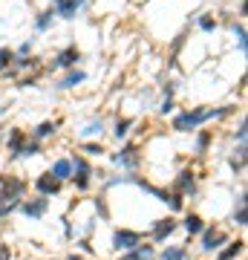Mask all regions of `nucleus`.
<instances>
[{
    "label": "nucleus",
    "instance_id": "obj_25",
    "mask_svg": "<svg viewBox=\"0 0 248 260\" xmlns=\"http://www.w3.org/2000/svg\"><path fill=\"white\" fill-rule=\"evenodd\" d=\"M127 130H130V119H119V121H116V130H113V133H116L119 139H124V136H127Z\"/></svg>",
    "mask_w": 248,
    "mask_h": 260
},
{
    "label": "nucleus",
    "instance_id": "obj_21",
    "mask_svg": "<svg viewBox=\"0 0 248 260\" xmlns=\"http://www.w3.org/2000/svg\"><path fill=\"white\" fill-rule=\"evenodd\" d=\"M185 254H188L185 246H170V249L162 251V260H185Z\"/></svg>",
    "mask_w": 248,
    "mask_h": 260
},
{
    "label": "nucleus",
    "instance_id": "obj_24",
    "mask_svg": "<svg viewBox=\"0 0 248 260\" xmlns=\"http://www.w3.org/2000/svg\"><path fill=\"white\" fill-rule=\"evenodd\" d=\"M12 61H15V52H12V49H0V73H3L6 67H12Z\"/></svg>",
    "mask_w": 248,
    "mask_h": 260
},
{
    "label": "nucleus",
    "instance_id": "obj_18",
    "mask_svg": "<svg viewBox=\"0 0 248 260\" xmlns=\"http://www.w3.org/2000/svg\"><path fill=\"white\" fill-rule=\"evenodd\" d=\"M185 229H188V234H202V229H205L202 217L199 214H188L185 217Z\"/></svg>",
    "mask_w": 248,
    "mask_h": 260
},
{
    "label": "nucleus",
    "instance_id": "obj_6",
    "mask_svg": "<svg viewBox=\"0 0 248 260\" xmlns=\"http://www.w3.org/2000/svg\"><path fill=\"white\" fill-rule=\"evenodd\" d=\"M35 188H38V194L41 197H52V194L61 191V182H58L52 174H41V177L35 179Z\"/></svg>",
    "mask_w": 248,
    "mask_h": 260
},
{
    "label": "nucleus",
    "instance_id": "obj_7",
    "mask_svg": "<svg viewBox=\"0 0 248 260\" xmlns=\"http://www.w3.org/2000/svg\"><path fill=\"white\" fill-rule=\"evenodd\" d=\"M20 211L26 214V217H44L46 214V208H49V200H46V197H38V200H29V203H20L18 205Z\"/></svg>",
    "mask_w": 248,
    "mask_h": 260
},
{
    "label": "nucleus",
    "instance_id": "obj_31",
    "mask_svg": "<svg viewBox=\"0 0 248 260\" xmlns=\"http://www.w3.org/2000/svg\"><path fill=\"white\" fill-rule=\"evenodd\" d=\"M12 257V251L9 249H3V246H0V260H9Z\"/></svg>",
    "mask_w": 248,
    "mask_h": 260
},
{
    "label": "nucleus",
    "instance_id": "obj_19",
    "mask_svg": "<svg viewBox=\"0 0 248 260\" xmlns=\"http://www.w3.org/2000/svg\"><path fill=\"white\" fill-rule=\"evenodd\" d=\"M242 246H245L242 240H234V243H228V249H225V251L220 254V260H234V257H239V254H242Z\"/></svg>",
    "mask_w": 248,
    "mask_h": 260
},
{
    "label": "nucleus",
    "instance_id": "obj_20",
    "mask_svg": "<svg viewBox=\"0 0 248 260\" xmlns=\"http://www.w3.org/2000/svg\"><path fill=\"white\" fill-rule=\"evenodd\" d=\"M84 78H87V75H84L81 70H78V73H69V75H66L64 81L58 84V87H61V90H73V87H78V84H81Z\"/></svg>",
    "mask_w": 248,
    "mask_h": 260
},
{
    "label": "nucleus",
    "instance_id": "obj_17",
    "mask_svg": "<svg viewBox=\"0 0 248 260\" xmlns=\"http://www.w3.org/2000/svg\"><path fill=\"white\" fill-rule=\"evenodd\" d=\"M52 23H55V9H46V12H41V15H38L35 29H38V32H46Z\"/></svg>",
    "mask_w": 248,
    "mask_h": 260
},
{
    "label": "nucleus",
    "instance_id": "obj_22",
    "mask_svg": "<svg viewBox=\"0 0 248 260\" xmlns=\"http://www.w3.org/2000/svg\"><path fill=\"white\" fill-rule=\"evenodd\" d=\"M81 133H84V136H101V133H104V121H101V119L90 121V124L81 130Z\"/></svg>",
    "mask_w": 248,
    "mask_h": 260
},
{
    "label": "nucleus",
    "instance_id": "obj_4",
    "mask_svg": "<svg viewBox=\"0 0 248 260\" xmlns=\"http://www.w3.org/2000/svg\"><path fill=\"white\" fill-rule=\"evenodd\" d=\"M84 6H87V0H52V9L61 18H75Z\"/></svg>",
    "mask_w": 248,
    "mask_h": 260
},
{
    "label": "nucleus",
    "instance_id": "obj_28",
    "mask_svg": "<svg viewBox=\"0 0 248 260\" xmlns=\"http://www.w3.org/2000/svg\"><path fill=\"white\" fill-rule=\"evenodd\" d=\"M84 150H87L90 156H101V153H104V148H101V145H84Z\"/></svg>",
    "mask_w": 248,
    "mask_h": 260
},
{
    "label": "nucleus",
    "instance_id": "obj_10",
    "mask_svg": "<svg viewBox=\"0 0 248 260\" xmlns=\"http://www.w3.org/2000/svg\"><path fill=\"white\" fill-rule=\"evenodd\" d=\"M116 165H121V168H136L138 165V150L130 145V148H124V150H119L116 153Z\"/></svg>",
    "mask_w": 248,
    "mask_h": 260
},
{
    "label": "nucleus",
    "instance_id": "obj_1",
    "mask_svg": "<svg viewBox=\"0 0 248 260\" xmlns=\"http://www.w3.org/2000/svg\"><path fill=\"white\" fill-rule=\"evenodd\" d=\"M234 110H237L234 104H228V107H208V110H182V113L173 119V130H179V133H188V130H196L202 121L225 119V116H231Z\"/></svg>",
    "mask_w": 248,
    "mask_h": 260
},
{
    "label": "nucleus",
    "instance_id": "obj_15",
    "mask_svg": "<svg viewBox=\"0 0 248 260\" xmlns=\"http://www.w3.org/2000/svg\"><path fill=\"white\" fill-rule=\"evenodd\" d=\"M193 185H196L193 174H191V171H182V174H179V179H176V188H179V194H191Z\"/></svg>",
    "mask_w": 248,
    "mask_h": 260
},
{
    "label": "nucleus",
    "instance_id": "obj_30",
    "mask_svg": "<svg viewBox=\"0 0 248 260\" xmlns=\"http://www.w3.org/2000/svg\"><path fill=\"white\" fill-rule=\"evenodd\" d=\"M29 52H32V41H26V44H20V49H18V58L29 55Z\"/></svg>",
    "mask_w": 248,
    "mask_h": 260
},
{
    "label": "nucleus",
    "instance_id": "obj_13",
    "mask_svg": "<svg viewBox=\"0 0 248 260\" xmlns=\"http://www.w3.org/2000/svg\"><path fill=\"white\" fill-rule=\"evenodd\" d=\"M52 177L58 179V182H64V179L73 177V165H69V159H58L55 165H52V171H49Z\"/></svg>",
    "mask_w": 248,
    "mask_h": 260
},
{
    "label": "nucleus",
    "instance_id": "obj_26",
    "mask_svg": "<svg viewBox=\"0 0 248 260\" xmlns=\"http://www.w3.org/2000/svg\"><path fill=\"white\" fill-rule=\"evenodd\" d=\"M199 29H202V32H214V29H217V20H214L211 15H202V18H199Z\"/></svg>",
    "mask_w": 248,
    "mask_h": 260
},
{
    "label": "nucleus",
    "instance_id": "obj_12",
    "mask_svg": "<svg viewBox=\"0 0 248 260\" xmlns=\"http://www.w3.org/2000/svg\"><path fill=\"white\" fill-rule=\"evenodd\" d=\"M26 142H29V136L20 127H15V130H12V136H9V153H12V156H18Z\"/></svg>",
    "mask_w": 248,
    "mask_h": 260
},
{
    "label": "nucleus",
    "instance_id": "obj_14",
    "mask_svg": "<svg viewBox=\"0 0 248 260\" xmlns=\"http://www.w3.org/2000/svg\"><path fill=\"white\" fill-rule=\"evenodd\" d=\"M55 130H58V121H44V124H38V127L32 130V139L41 142V139H46V136H52Z\"/></svg>",
    "mask_w": 248,
    "mask_h": 260
},
{
    "label": "nucleus",
    "instance_id": "obj_9",
    "mask_svg": "<svg viewBox=\"0 0 248 260\" xmlns=\"http://www.w3.org/2000/svg\"><path fill=\"white\" fill-rule=\"evenodd\" d=\"M228 237L222 232H217V229H202V249L205 251H214V249H220V243H225Z\"/></svg>",
    "mask_w": 248,
    "mask_h": 260
},
{
    "label": "nucleus",
    "instance_id": "obj_5",
    "mask_svg": "<svg viewBox=\"0 0 248 260\" xmlns=\"http://www.w3.org/2000/svg\"><path fill=\"white\" fill-rule=\"evenodd\" d=\"M138 243H141V234H138V232H127V229L116 232V237H113V246H116V249H121V251L136 249Z\"/></svg>",
    "mask_w": 248,
    "mask_h": 260
},
{
    "label": "nucleus",
    "instance_id": "obj_3",
    "mask_svg": "<svg viewBox=\"0 0 248 260\" xmlns=\"http://www.w3.org/2000/svg\"><path fill=\"white\" fill-rule=\"evenodd\" d=\"M69 165H73V171H75V185L81 188V191H87L90 188V177H92V168H90V162L84 156H75V159H69Z\"/></svg>",
    "mask_w": 248,
    "mask_h": 260
},
{
    "label": "nucleus",
    "instance_id": "obj_11",
    "mask_svg": "<svg viewBox=\"0 0 248 260\" xmlns=\"http://www.w3.org/2000/svg\"><path fill=\"white\" fill-rule=\"evenodd\" d=\"M173 229H176V220H173V217L156 220V225H153V240H165L167 234H173Z\"/></svg>",
    "mask_w": 248,
    "mask_h": 260
},
{
    "label": "nucleus",
    "instance_id": "obj_29",
    "mask_svg": "<svg viewBox=\"0 0 248 260\" xmlns=\"http://www.w3.org/2000/svg\"><path fill=\"white\" fill-rule=\"evenodd\" d=\"M173 107H176V104H173V99H165V102H162V107H159V110H162V113H165V116H167V113H173Z\"/></svg>",
    "mask_w": 248,
    "mask_h": 260
},
{
    "label": "nucleus",
    "instance_id": "obj_8",
    "mask_svg": "<svg viewBox=\"0 0 248 260\" xmlns=\"http://www.w3.org/2000/svg\"><path fill=\"white\" fill-rule=\"evenodd\" d=\"M81 58V52L75 47H66V49H61L55 55V64H52V70H69V67H75V61Z\"/></svg>",
    "mask_w": 248,
    "mask_h": 260
},
{
    "label": "nucleus",
    "instance_id": "obj_2",
    "mask_svg": "<svg viewBox=\"0 0 248 260\" xmlns=\"http://www.w3.org/2000/svg\"><path fill=\"white\" fill-rule=\"evenodd\" d=\"M26 194V182L18 177H0V203H20Z\"/></svg>",
    "mask_w": 248,
    "mask_h": 260
},
{
    "label": "nucleus",
    "instance_id": "obj_23",
    "mask_svg": "<svg viewBox=\"0 0 248 260\" xmlns=\"http://www.w3.org/2000/svg\"><path fill=\"white\" fill-rule=\"evenodd\" d=\"M231 32H234V38H237V47H239V52H245V26H242V23H234V26H231Z\"/></svg>",
    "mask_w": 248,
    "mask_h": 260
},
{
    "label": "nucleus",
    "instance_id": "obj_27",
    "mask_svg": "<svg viewBox=\"0 0 248 260\" xmlns=\"http://www.w3.org/2000/svg\"><path fill=\"white\" fill-rule=\"evenodd\" d=\"M208 145H211V133H199V139H196V150L202 153V150L208 148Z\"/></svg>",
    "mask_w": 248,
    "mask_h": 260
},
{
    "label": "nucleus",
    "instance_id": "obj_16",
    "mask_svg": "<svg viewBox=\"0 0 248 260\" xmlns=\"http://www.w3.org/2000/svg\"><path fill=\"white\" fill-rule=\"evenodd\" d=\"M124 260H153V246H141L138 243L136 249H130V254Z\"/></svg>",
    "mask_w": 248,
    "mask_h": 260
}]
</instances>
